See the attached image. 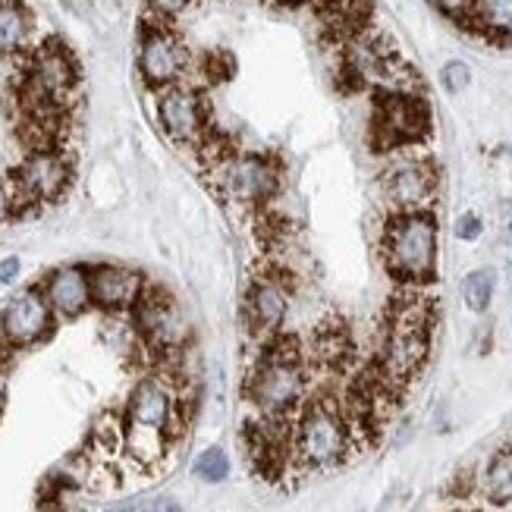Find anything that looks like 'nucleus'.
<instances>
[{"mask_svg":"<svg viewBox=\"0 0 512 512\" xmlns=\"http://www.w3.org/2000/svg\"><path fill=\"white\" fill-rule=\"evenodd\" d=\"M440 230L431 211H396L381 236V255L390 277L406 286H425L437 274Z\"/></svg>","mask_w":512,"mask_h":512,"instance_id":"nucleus-1","label":"nucleus"},{"mask_svg":"<svg viewBox=\"0 0 512 512\" xmlns=\"http://www.w3.org/2000/svg\"><path fill=\"white\" fill-rule=\"evenodd\" d=\"M431 305L425 299H403L387 318L381 349H377V377L393 390L412 381L431 352Z\"/></svg>","mask_w":512,"mask_h":512,"instance_id":"nucleus-2","label":"nucleus"},{"mask_svg":"<svg viewBox=\"0 0 512 512\" xmlns=\"http://www.w3.org/2000/svg\"><path fill=\"white\" fill-rule=\"evenodd\" d=\"M249 403L261 412V418L283 421L302 403L305 393V365L296 340H267V349L252 368L246 384Z\"/></svg>","mask_w":512,"mask_h":512,"instance_id":"nucleus-3","label":"nucleus"},{"mask_svg":"<svg viewBox=\"0 0 512 512\" xmlns=\"http://www.w3.org/2000/svg\"><path fill=\"white\" fill-rule=\"evenodd\" d=\"M349 443H352L349 418L333 399L321 396L299 412L293 431H289V459L299 469L324 472L346 459Z\"/></svg>","mask_w":512,"mask_h":512,"instance_id":"nucleus-4","label":"nucleus"},{"mask_svg":"<svg viewBox=\"0 0 512 512\" xmlns=\"http://www.w3.org/2000/svg\"><path fill=\"white\" fill-rule=\"evenodd\" d=\"M173 418V390L164 381H158V377H145L132 390L126 406V450L145 465L158 462L167 450Z\"/></svg>","mask_w":512,"mask_h":512,"instance_id":"nucleus-5","label":"nucleus"},{"mask_svg":"<svg viewBox=\"0 0 512 512\" xmlns=\"http://www.w3.org/2000/svg\"><path fill=\"white\" fill-rule=\"evenodd\" d=\"M73 85H76V63L70 51L60 48L57 41H48L44 48L35 51L29 63L26 85H22V101H26L29 114L41 123L48 117H57V110L63 98L73 92Z\"/></svg>","mask_w":512,"mask_h":512,"instance_id":"nucleus-6","label":"nucleus"},{"mask_svg":"<svg viewBox=\"0 0 512 512\" xmlns=\"http://www.w3.org/2000/svg\"><path fill=\"white\" fill-rule=\"evenodd\" d=\"M431 132V110L415 92H393L384 88L374 98L371 139L374 148L393 151L403 145H415Z\"/></svg>","mask_w":512,"mask_h":512,"instance_id":"nucleus-7","label":"nucleus"},{"mask_svg":"<svg viewBox=\"0 0 512 512\" xmlns=\"http://www.w3.org/2000/svg\"><path fill=\"white\" fill-rule=\"evenodd\" d=\"M208 167H214L217 189L242 205H264L280 186V167L264 154L227 151Z\"/></svg>","mask_w":512,"mask_h":512,"instance_id":"nucleus-8","label":"nucleus"},{"mask_svg":"<svg viewBox=\"0 0 512 512\" xmlns=\"http://www.w3.org/2000/svg\"><path fill=\"white\" fill-rule=\"evenodd\" d=\"M70 176H73L70 161H66L60 151L38 148L19 164V170L13 173V183H16V195L22 202L41 205V202H54V198H60L66 192V186H70Z\"/></svg>","mask_w":512,"mask_h":512,"instance_id":"nucleus-9","label":"nucleus"},{"mask_svg":"<svg viewBox=\"0 0 512 512\" xmlns=\"http://www.w3.org/2000/svg\"><path fill=\"white\" fill-rule=\"evenodd\" d=\"M136 327L154 349H176L186 343V318L164 289H142V296L132 305Z\"/></svg>","mask_w":512,"mask_h":512,"instance_id":"nucleus-10","label":"nucleus"},{"mask_svg":"<svg viewBox=\"0 0 512 512\" xmlns=\"http://www.w3.org/2000/svg\"><path fill=\"white\" fill-rule=\"evenodd\" d=\"M437 186L440 176L431 161L406 158L381 173V192L396 211H425V205L437 195Z\"/></svg>","mask_w":512,"mask_h":512,"instance_id":"nucleus-11","label":"nucleus"},{"mask_svg":"<svg viewBox=\"0 0 512 512\" xmlns=\"http://www.w3.org/2000/svg\"><path fill=\"white\" fill-rule=\"evenodd\" d=\"M54 308L38 289H22L0 311V337L7 346H35L51 333Z\"/></svg>","mask_w":512,"mask_h":512,"instance_id":"nucleus-12","label":"nucleus"},{"mask_svg":"<svg viewBox=\"0 0 512 512\" xmlns=\"http://www.w3.org/2000/svg\"><path fill=\"white\" fill-rule=\"evenodd\" d=\"M158 117L164 132L180 145H195L208 132V104L205 98L186 85H170L158 101Z\"/></svg>","mask_w":512,"mask_h":512,"instance_id":"nucleus-13","label":"nucleus"},{"mask_svg":"<svg viewBox=\"0 0 512 512\" xmlns=\"http://www.w3.org/2000/svg\"><path fill=\"white\" fill-rule=\"evenodd\" d=\"M289 311V289L277 274H261L246 293V324L255 337L274 340Z\"/></svg>","mask_w":512,"mask_h":512,"instance_id":"nucleus-14","label":"nucleus"},{"mask_svg":"<svg viewBox=\"0 0 512 512\" xmlns=\"http://www.w3.org/2000/svg\"><path fill=\"white\" fill-rule=\"evenodd\" d=\"M139 70L148 85L170 88L186 73V48L167 29H148L139 48Z\"/></svg>","mask_w":512,"mask_h":512,"instance_id":"nucleus-15","label":"nucleus"},{"mask_svg":"<svg viewBox=\"0 0 512 512\" xmlns=\"http://www.w3.org/2000/svg\"><path fill=\"white\" fill-rule=\"evenodd\" d=\"M41 293L60 318H76L92 305V283H88V271L79 264H66L51 271Z\"/></svg>","mask_w":512,"mask_h":512,"instance_id":"nucleus-16","label":"nucleus"},{"mask_svg":"<svg viewBox=\"0 0 512 512\" xmlns=\"http://www.w3.org/2000/svg\"><path fill=\"white\" fill-rule=\"evenodd\" d=\"M88 283H92V302L107 311L132 308L142 296V277L123 264L92 267V271H88Z\"/></svg>","mask_w":512,"mask_h":512,"instance_id":"nucleus-17","label":"nucleus"},{"mask_svg":"<svg viewBox=\"0 0 512 512\" xmlns=\"http://www.w3.org/2000/svg\"><path fill=\"white\" fill-rule=\"evenodd\" d=\"M368 13V0H321V22L327 35L343 44L368 29Z\"/></svg>","mask_w":512,"mask_h":512,"instance_id":"nucleus-18","label":"nucleus"},{"mask_svg":"<svg viewBox=\"0 0 512 512\" xmlns=\"http://www.w3.org/2000/svg\"><path fill=\"white\" fill-rule=\"evenodd\" d=\"M465 22L487 38H512V0H475Z\"/></svg>","mask_w":512,"mask_h":512,"instance_id":"nucleus-19","label":"nucleus"},{"mask_svg":"<svg viewBox=\"0 0 512 512\" xmlns=\"http://www.w3.org/2000/svg\"><path fill=\"white\" fill-rule=\"evenodd\" d=\"M484 494L491 503H512V447H500L484 469Z\"/></svg>","mask_w":512,"mask_h":512,"instance_id":"nucleus-20","label":"nucleus"},{"mask_svg":"<svg viewBox=\"0 0 512 512\" xmlns=\"http://www.w3.org/2000/svg\"><path fill=\"white\" fill-rule=\"evenodd\" d=\"M29 38V13L16 0H0V54H16Z\"/></svg>","mask_w":512,"mask_h":512,"instance_id":"nucleus-21","label":"nucleus"},{"mask_svg":"<svg viewBox=\"0 0 512 512\" xmlns=\"http://www.w3.org/2000/svg\"><path fill=\"white\" fill-rule=\"evenodd\" d=\"M494 286H497V274L491 267H478V271L465 274V280H462V302L469 305L475 315H481L494 299Z\"/></svg>","mask_w":512,"mask_h":512,"instance_id":"nucleus-22","label":"nucleus"},{"mask_svg":"<svg viewBox=\"0 0 512 512\" xmlns=\"http://www.w3.org/2000/svg\"><path fill=\"white\" fill-rule=\"evenodd\" d=\"M192 472L202 481H208V484H217V481H224L230 475V459L220 447H211V450H205L202 456L195 459Z\"/></svg>","mask_w":512,"mask_h":512,"instance_id":"nucleus-23","label":"nucleus"},{"mask_svg":"<svg viewBox=\"0 0 512 512\" xmlns=\"http://www.w3.org/2000/svg\"><path fill=\"white\" fill-rule=\"evenodd\" d=\"M440 79H443V88H447V92H462V88H469V82H472V70H469V63L450 60L443 66Z\"/></svg>","mask_w":512,"mask_h":512,"instance_id":"nucleus-24","label":"nucleus"},{"mask_svg":"<svg viewBox=\"0 0 512 512\" xmlns=\"http://www.w3.org/2000/svg\"><path fill=\"white\" fill-rule=\"evenodd\" d=\"M481 230H484V224H481V217H478L475 211H465V214L456 220V227H453L456 239H462V242L478 239V236H481Z\"/></svg>","mask_w":512,"mask_h":512,"instance_id":"nucleus-25","label":"nucleus"},{"mask_svg":"<svg viewBox=\"0 0 512 512\" xmlns=\"http://www.w3.org/2000/svg\"><path fill=\"white\" fill-rule=\"evenodd\" d=\"M472 4H475V0H434V7H437L440 13H447L450 19H459V22L469 19Z\"/></svg>","mask_w":512,"mask_h":512,"instance_id":"nucleus-26","label":"nucleus"},{"mask_svg":"<svg viewBox=\"0 0 512 512\" xmlns=\"http://www.w3.org/2000/svg\"><path fill=\"white\" fill-rule=\"evenodd\" d=\"M497 230L506 246H512V202H500L497 208Z\"/></svg>","mask_w":512,"mask_h":512,"instance_id":"nucleus-27","label":"nucleus"},{"mask_svg":"<svg viewBox=\"0 0 512 512\" xmlns=\"http://www.w3.org/2000/svg\"><path fill=\"white\" fill-rule=\"evenodd\" d=\"M148 4L158 16H176V13H183L192 0H148Z\"/></svg>","mask_w":512,"mask_h":512,"instance_id":"nucleus-28","label":"nucleus"},{"mask_svg":"<svg viewBox=\"0 0 512 512\" xmlns=\"http://www.w3.org/2000/svg\"><path fill=\"white\" fill-rule=\"evenodd\" d=\"M19 277V258H4L0 261V283H13Z\"/></svg>","mask_w":512,"mask_h":512,"instance_id":"nucleus-29","label":"nucleus"},{"mask_svg":"<svg viewBox=\"0 0 512 512\" xmlns=\"http://www.w3.org/2000/svg\"><path fill=\"white\" fill-rule=\"evenodd\" d=\"M148 512H183V506L176 503L173 497H158V500H151Z\"/></svg>","mask_w":512,"mask_h":512,"instance_id":"nucleus-30","label":"nucleus"},{"mask_svg":"<svg viewBox=\"0 0 512 512\" xmlns=\"http://www.w3.org/2000/svg\"><path fill=\"white\" fill-rule=\"evenodd\" d=\"M10 208H13V198H10V192H7V189H0V220H7Z\"/></svg>","mask_w":512,"mask_h":512,"instance_id":"nucleus-31","label":"nucleus"},{"mask_svg":"<svg viewBox=\"0 0 512 512\" xmlns=\"http://www.w3.org/2000/svg\"><path fill=\"white\" fill-rule=\"evenodd\" d=\"M4 396H7V387H4V377H0V409H4Z\"/></svg>","mask_w":512,"mask_h":512,"instance_id":"nucleus-32","label":"nucleus"},{"mask_svg":"<svg viewBox=\"0 0 512 512\" xmlns=\"http://www.w3.org/2000/svg\"><path fill=\"white\" fill-rule=\"evenodd\" d=\"M280 4H289V7H293V4H305V0H280Z\"/></svg>","mask_w":512,"mask_h":512,"instance_id":"nucleus-33","label":"nucleus"},{"mask_svg":"<svg viewBox=\"0 0 512 512\" xmlns=\"http://www.w3.org/2000/svg\"><path fill=\"white\" fill-rule=\"evenodd\" d=\"M114 512H132V509H129V506H123V509H114Z\"/></svg>","mask_w":512,"mask_h":512,"instance_id":"nucleus-34","label":"nucleus"}]
</instances>
